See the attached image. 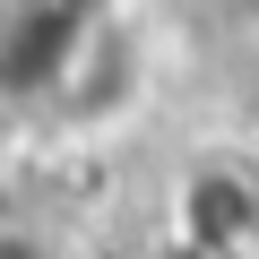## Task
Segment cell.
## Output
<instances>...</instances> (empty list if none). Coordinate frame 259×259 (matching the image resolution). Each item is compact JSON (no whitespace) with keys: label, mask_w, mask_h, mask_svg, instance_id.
<instances>
[{"label":"cell","mask_w":259,"mask_h":259,"mask_svg":"<svg viewBox=\"0 0 259 259\" xmlns=\"http://www.w3.org/2000/svg\"><path fill=\"white\" fill-rule=\"evenodd\" d=\"M182 233H190V250L233 259L259 233V173H199L182 190Z\"/></svg>","instance_id":"cell-1"},{"label":"cell","mask_w":259,"mask_h":259,"mask_svg":"<svg viewBox=\"0 0 259 259\" xmlns=\"http://www.w3.org/2000/svg\"><path fill=\"white\" fill-rule=\"evenodd\" d=\"M0 259H52V250H35V242H18V233H0Z\"/></svg>","instance_id":"cell-2"},{"label":"cell","mask_w":259,"mask_h":259,"mask_svg":"<svg viewBox=\"0 0 259 259\" xmlns=\"http://www.w3.org/2000/svg\"><path fill=\"white\" fill-rule=\"evenodd\" d=\"M164 259H207V250H190V242H182V250H164Z\"/></svg>","instance_id":"cell-3"}]
</instances>
